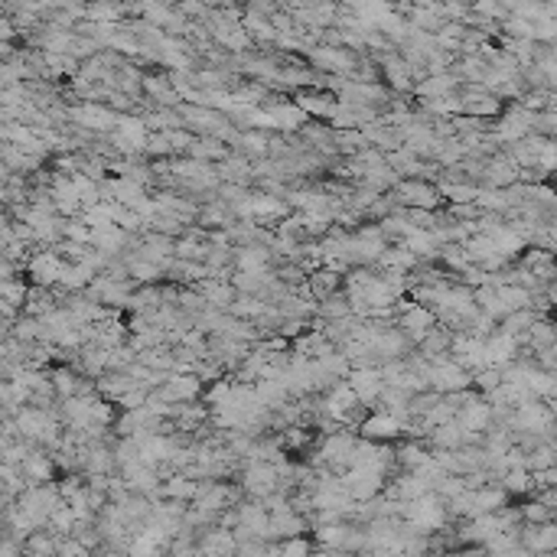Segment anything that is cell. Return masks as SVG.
Masks as SVG:
<instances>
[{"instance_id": "obj_4", "label": "cell", "mask_w": 557, "mask_h": 557, "mask_svg": "<svg viewBox=\"0 0 557 557\" xmlns=\"http://www.w3.org/2000/svg\"><path fill=\"white\" fill-rule=\"evenodd\" d=\"M365 433H368V437H395L398 420L391 418V414H385V418H371L368 424H365Z\"/></svg>"}, {"instance_id": "obj_7", "label": "cell", "mask_w": 557, "mask_h": 557, "mask_svg": "<svg viewBox=\"0 0 557 557\" xmlns=\"http://www.w3.org/2000/svg\"><path fill=\"white\" fill-rule=\"evenodd\" d=\"M418 92H424V95H443V92H450V78H430V82H424Z\"/></svg>"}, {"instance_id": "obj_3", "label": "cell", "mask_w": 557, "mask_h": 557, "mask_svg": "<svg viewBox=\"0 0 557 557\" xmlns=\"http://www.w3.org/2000/svg\"><path fill=\"white\" fill-rule=\"evenodd\" d=\"M352 388H356L359 398H375L378 395V375L375 371H359L356 378H352Z\"/></svg>"}, {"instance_id": "obj_5", "label": "cell", "mask_w": 557, "mask_h": 557, "mask_svg": "<svg viewBox=\"0 0 557 557\" xmlns=\"http://www.w3.org/2000/svg\"><path fill=\"white\" fill-rule=\"evenodd\" d=\"M313 59H317L319 65H326V69H346V65H349V55L336 53V49H319Z\"/></svg>"}, {"instance_id": "obj_8", "label": "cell", "mask_w": 557, "mask_h": 557, "mask_svg": "<svg viewBox=\"0 0 557 557\" xmlns=\"http://www.w3.org/2000/svg\"><path fill=\"white\" fill-rule=\"evenodd\" d=\"M404 323H408V329L410 333H424L427 329V313H418V309H414V313H408V317H404Z\"/></svg>"}, {"instance_id": "obj_2", "label": "cell", "mask_w": 557, "mask_h": 557, "mask_svg": "<svg viewBox=\"0 0 557 557\" xmlns=\"http://www.w3.org/2000/svg\"><path fill=\"white\" fill-rule=\"evenodd\" d=\"M62 271H65V267H62L53 255H43L39 261H33V277L36 280H62Z\"/></svg>"}, {"instance_id": "obj_1", "label": "cell", "mask_w": 557, "mask_h": 557, "mask_svg": "<svg viewBox=\"0 0 557 557\" xmlns=\"http://www.w3.org/2000/svg\"><path fill=\"white\" fill-rule=\"evenodd\" d=\"M248 489H255V492H271L274 489V470L271 466H251L248 470Z\"/></svg>"}, {"instance_id": "obj_6", "label": "cell", "mask_w": 557, "mask_h": 557, "mask_svg": "<svg viewBox=\"0 0 557 557\" xmlns=\"http://www.w3.org/2000/svg\"><path fill=\"white\" fill-rule=\"evenodd\" d=\"M78 121L88 124V127H108L111 115L108 111H101V108H85V111H78Z\"/></svg>"}]
</instances>
